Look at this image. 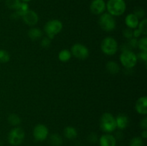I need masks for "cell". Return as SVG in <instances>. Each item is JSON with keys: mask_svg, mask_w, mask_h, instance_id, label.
Listing matches in <instances>:
<instances>
[{"mask_svg": "<svg viewBox=\"0 0 147 146\" xmlns=\"http://www.w3.org/2000/svg\"><path fill=\"white\" fill-rule=\"evenodd\" d=\"M100 127L106 133H111L114 131L117 128L114 116L109 113H103L100 117Z\"/></svg>", "mask_w": 147, "mask_h": 146, "instance_id": "cell-1", "label": "cell"}, {"mask_svg": "<svg viewBox=\"0 0 147 146\" xmlns=\"http://www.w3.org/2000/svg\"><path fill=\"white\" fill-rule=\"evenodd\" d=\"M108 13L112 16H121L126 9L124 0H109L106 4Z\"/></svg>", "mask_w": 147, "mask_h": 146, "instance_id": "cell-2", "label": "cell"}, {"mask_svg": "<svg viewBox=\"0 0 147 146\" xmlns=\"http://www.w3.org/2000/svg\"><path fill=\"white\" fill-rule=\"evenodd\" d=\"M63 23L58 19H52L47 21L44 27L45 32L50 40L54 38L63 29Z\"/></svg>", "mask_w": 147, "mask_h": 146, "instance_id": "cell-3", "label": "cell"}, {"mask_svg": "<svg viewBox=\"0 0 147 146\" xmlns=\"http://www.w3.org/2000/svg\"><path fill=\"white\" fill-rule=\"evenodd\" d=\"M118 42L113 37H107L104 38L100 44L102 52L106 55L111 56L116 54L118 51Z\"/></svg>", "mask_w": 147, "mask_h": 146, "instance_id": "cell-4", "label": "cell"}, {"mask_svg": "<svg viewBox=\"0 0 147 146\" xmlns=\"http://www.w3.org/2000/svg\"><path fill=\"white\" fill-rule=\"evenodd\" d=\"M120 61L122 65L127 69H132L137 64L138 59L136 54L131 50L122 51L120 54Z\"/></svg>", "mask_w": 147, "mask_h": 146, "instance_id": "cell-5", "label": "cell"}, {"mask_svg": "<svg viewBox=\"0 0 147 146\" xmlns=\"http://www.w3.org/2000/svg\"><path fill=\"white\" fill-rule=\"evenodd\" d=\"M25 133L22 127H16L11 129L8 134V142L11 145L17 146L22 144L24 139Z\"/></svg>", "mask_w": 147, "mask_h": 146, "instance_id": "cell-6", "label": "cell"}, {"mask_svg": "<svg viewBox=\"0 0 147 146\" xmlns=\"http://www.w3.org/2000/svg\"><path fill=\"white\" fill-rule=\"evenodd\" d=\"M99 25L100 28L106 31H111L115 29L116 26V20L113 16L109 13H104L99 17Z\"/></svg>", "mask_w": 147, "mask_h": 146, "instance_id": "cell-7", "label": "cell"}, {"mask_svg": "<svg viewBox=\"0 0 147 146\" xmlns=\"http://www.w3.org/2000/svg\"><path fill=\"white\" fill-rule=\"evenodd\" d=\"M71 54L76 58L79 60H85L89 56V50L87 47L80 43H76L71 47Z\"/></svg>", "mask_w": 147, "mask_h": 146, "instance_id": "cell-8", "label": "cell"}, {"mask_svg": "<svg viewBox=\"0 0 147 146\" xmlns=\"http://www.w3.org/2000/svg\"><path fill=\"white\" fill-rule=\"evenodd\" d=\"M48 128L45 125L38 124L33 130V136L37 141H44L48 137Z\"/></svg>", "mask_w": 147, "mask_h": 146, "instance_id": "cell-9", "label": "cell"}, {"mask_svg": "<svg viewBox=\"0 0 147 146\" xmlns=\"http://www.w3.org/2000/svg\"><path fill=\"white\" fill-rule=\"evenodd\" d=\"M106 9V4L104 0H93L90 6V11L96 15L103 14Z\"/></svg>", "mask_w": 147, "mask_h": 146, "instance_id": "cell-10", "label": "cell"}, {"mask_svg": "<svg viewBox=\"0 0 147 146\" xmlns=\"http://www.w3.org/2000/svg\"><path fill=\"white\" fill-rule=\"evenodd\" d=\"M22 17L24 22L29 26H34L39 21L38 15L33 10L29 9Z\"/></svg>", "mask_w": 147, "mask_h": 146, "instance_id": "cell-11", "label": "cell"}, {"mask_svg": "<svg viewBox=\"0 0 147 146\" xmlns=\"http://www.w3.org/2000/svg\"><path fill=\"white\" fill-rule=\"evenodd\" d=\"M100 146H116V138L113 135L106 133L103 135L98 139Z\"/></svg>", "mask_w": 147, "mask_h": 146, "instance_id": "cell-12", "label": "cell"}, {"mask_svg": "<svg viewBox=\"0 0 147 146\" xmlns=\"http://www.w3.org/2000/svg\"><path fill=\"white\" fill-rule=\"evenodd\" d=\"M135 108L140 115H146L147 114V97L146 96L139 97L135 104Z\"/></svg>", "mask_w": 147, "mask_h": 146, "instance_id": "cell-13", "label": "cell"}, {"mask_svg": "<svg viewBox=\"0 0 147 146\" xmlns=\"http://www.w3.org/2000/svg\"><path fill=\"white\" fill-rule=\"evenodd\" d=\"M125 23H126V25L127 26V27L131 29H134L138 27L139 20L134 14L131 13V14H129L126 17Z\"/></svg>", "mask_w": 147, "mask_h": 146, "instance_id": "cell-14", "label": "cell"}, {"mask_svg": "<svg viewBox=\"0 0 147 146\" xmlns=\"http://www.w3.org/2000/svg\"><path fill=\"white\" fill-rule=\"evenodd\" d=\"M115 118H116V127H118L120 130H123V129L126 128L127 126L129 125V117L125 115L120 114Z\"/></svg>", "mask_w": 147, "mask_h": 146, "instance_id": "cell-15", "label": "cell"}, {"mask_svg": "<svg viewBox=\"0 0 147 146\" xmlns=\"http://www.w3.org/2000/svg\"><path fill=\"white\" fill-rule=\"evenodd\" d=\"M64 135L68 140H73L78 136V131L75 127L67 126L64 129Z\"/></svg>", "mask_w": 147, "mask_h": 146, "instance_id": "cell-16", "label": "cell"}, {"mask_svg": "<svg viewBox=\"0 0 147 146\" xmlns=\"http://www.w3.org/2000/svg\"><path fill=\"white\" fill-rule=\"evenodd\" d=\"M106 70L110 74H116L120 72V66L114 61H109L106 64Z\"/></svg>", "mask_w": 147, "mask_h": 146, "instance_id": "cell-17", "label": "cell"}, {"mask_svg": "<svg viewBox=\"0 0 147 146\" xmlns=\"http://www.w3.org/2000/svg\"><path fill=\"white\" fill-rule=\"evenodd\" d=\"M28 37L31 39L32 40H39V39L42 38V30H40V29L37 28H31L30 30L28 31Z\"/></svg>", "mask_w": 147, "mask_h": 146, "instance_id": "cell-18", "label": "cell"}, {"mask_svg": "<svg viewBox=\"0 0 147 146\" xmlns=\"http://www.w3.org/2000/svg\"><path fill=\"white\" fill-rule=\"evenodd\" d=\"M50 143L53 146H60L63 144V138L57 133H53L50 136Z\"/></svg>", "mask_w": 147, "mask_h": 146, "instance_id": "cell-19", "label": "cell"}, {"mask_svg": "<svg viewBox=\"0 0 147 146\" xmlns=\"http://www.w3.org/2000/svg\"><path fill=\"white\" fill-rule=\"evenodd\" d=\"M72 57L71 52L68 50H61L58 54V59L60 62H66L69 61Z\"/></svg>", "mask_w": 147, "mask_h": 146, "instance_id": "cell-20", "label": "cell"}, {"mask_svg": "<svg viewBox=\"0 0 147 146\" xmlns=\"http://www.w3.org/2000/svg\"><path fill=\"white\" fill-rule=\"evenodd\" d=\"M29 10V6L27 2H21L18 8L15 10V12L20 17H22Z\"/></svg>", "mask_w": 147, "mask_h": 146, "instance_id": "cell-21", "label": "cell"}, {"mask_svg": "<svg viewBox=\"0 0 147 146\" xmlns=\"http://www.w3.org/2000/svg\"><path fill=\"white\" fill-rule=\"evenodd\" d=\"M9 123L13 126H17L21 123V118L16 114H11L8 117Z\"/></svg>", "mask_w": 147, "mask_h": 146, "instance_id": "cell-22", "label": "cell"}, {"mask_svg": "<svg viewBox=\"0 0 147 146\" xmlns=\"http://www.w3.org/2000/svg\"><path fill=\"white\" fill-rule=\"evenodd\" d=\"M20 4H21L20 0H7V1H6L7 7L11 9L14 10L17 9Z\"/></svg>", "mask_w": 147, "mask_h": 146, "instance_id": "cell-23", "label": "cell"}, {"mask_svg": "<svg viewBox=\"0 0 147 146\" xmlns=\"http://www.w3.org/2000/svg\"><path fill=\"white\" fill-rule=\"evenodd\" d=\"M137 47L140 49L142 51L147 52V37H144L138 40Z\"/></svg>", "mask_w": 147, "mask_h": 146, "instance_id": "cell-24", "label": "cell"}, {"mask_svg": "<svg viewBox=\"0 0 147 146\" xmlns=\"http://www.w3.org/2000/svg\"><path fill=\"white\" fill-rule=\"evenodd\" d=\"M10 55L8 52L4 50H0V62L7 63L9 61Z\"/></svg>", "mask_w": 147, "mask_h": 146, "instance_id": "cell-25", "label": "cell"}, {"mask_svg": "<svg viewBox=\"0 0 147 146\" xmlns=\"http://www.w3.org/2000/svg\"><path fill=\"white\" fill-rule=\"evenodd\" d=\"M129 146H144V140L141 137H134L131 140Z\"/></svg>", "mask_w": 147, "mask_h": 146, "instance_id": "cell-26", "label": "cell"}, {"mask_svg": "<svg viewBox=\"0 0 147 146\" xmlns=\"http://www.w3.org/2000/svg\"><path fill=\"white\" fill-rule=\"evenodd\" d=\"M138 29L140 30L142 34L146 35L147 34V19H144L143 20H142L141 22L139 23Z\"/></svg>", "mask_w": 147, "mask_h": 146, "instance_id": "cell-27", "label": "cell"}, {"mask_svg": "<svg viewBox=\"0 0 147 146\" xmlns=\"http://www.w3.org/2000/svg\"><path fill=\"white\" fill-rule=\"evenodd\" d=\"M133 14H134L137 17V18L139 19H142L144 17L145 11L143 8L138 7L134 9V11Z\"/></svg>", "mask_w": 147, "mask_h": 146, "instance_id": "cell-28", "label": "cell"}, {"mask_svg": "<svg viewBox=\"0 0 147 146\" xmlns=\"http://www.w3.org/2000/svg\"><path fill=\"white\" fill-rule=\"evenodd\" d=\"M123 34L124 36V37H126L128 40H130V39H131L133 37V30L127 27L126 29H123Z\"/></svg>", "mask_w": 147, "mask_h": 146, "instance_id": "cell-29", "label": "cell"}, {"mask_svg": "<svg viewBox=\"0 0 147 146\" xmlns=\"http://www.w3.org/2000/svg\"><path fill=\"white\" fill-rule=\"evenodd\" d=\"M41 46L44 48H47L50 46V44H51V40H50L49 37H46L42 38V40H41Z\"/></svg>", "mask_w": 147, "mask_h": 146, "instance_id": "cell-30", "label": "cell"}, {"mask_svg": "<svg viewBox=\"0 0 147 146\" xmlns=\"http://www.w3.org/2000/svg\"><path fill=\"white\" fill-rule=\"evenodd\" d=\"M137 42L138 40L137 39L134 38V37H132L131 39L129 40V42H128V44H129V47L130 48H136L137 47Z\"/></svg>", "mask_w": 147, "mask_h": 146, "instance_id": "cell-31", "label": "cell"}, {"mask_svg": "<svg viewBox=\"0 0 147 146\" xmlns=\"http://www.w3.org/2000/svg\"><path fill=\"white\" fill-rule=\"evenodd\" d=\"M136 57H137V59L143 60L144 62H146L147 60V52L142 51L136 55Z\"/></svg>", "mask_w": 147, "mask_h": 146, "instance_id": "cell-32", "label": "cell"}, {"mask_svg": "<svg viewBox=\"0 0 147 146\" xmlns=\"http://www.w3.org/2000/svg\"><path fill=\"white\" fill-rule=\"evenodd\" d=\"M88 140L90 142H91V143H96V142H97L98 140L97 135L94 133H90V134L88 135Z\"/></svg>", "mask_w": 147, "mask_h": 146, "instance_id": "cell-33", "label": "cell"}, {"mask_svg": "<svg viewBox=\"0 0 147 146\" xmlns=\"http://www.w3.org/2000/svg\"><path fill=\"white\" fill-rule=\"evenodd\" d=\"M142 34V32H141V31L138 28L134 29V30L133 31V37H134V38H139V37H141Z\"/></svg>", "mask_w": 147, "mask_h": 146, "instance_id": "cell-34", "label": "cell"}, {"mask_svg": "<svg viewBox=\"0 0 147 146\" xmlns=\"http://www.w3.org/2000/svg\"><path fill=\"white\" fill-rule=\"evenodd\" d=\"M140 126L142 129H144V130H146L147 129V117H144L143 120L141 121Z\"/></svg>", "mask_w": 147, "mask_h": 146, "instance_id": "cell-35", "label": "cell"}, {"mask_svg": "<svg viewBox=\"0 0 147 146\" xmlns=\"http://www.w3.org/2000/svg\"><path fill=\"white\" fill-rule=\"evenodd\" d=\"M142 139H146L147 137V130H144V131L142 133Z\"/></svg>", "mask_w": 147, "mask_h": 146, "instance_id": "cell-36", "label": "cell"}, {"mask_svg": "<svg viewBox=\"0 0 147 146\" xmlns=\"http://www.w3.org/2000/svg\"><path fill=\"white\" fill-rule=\"evenodd\" d=\"M23 1H24V2H27V1H31V0H22Z\"/></svg>", "mask_w": 147, "mask_h": 146, "instance_id": "cell-37", "label": "cell"}]
</instances>
